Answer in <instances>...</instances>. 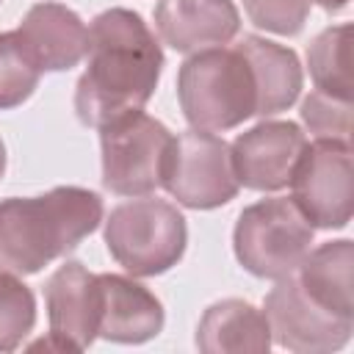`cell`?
<instances>
[{
  "label": "cell",
  "mask_w": 354,
  "mask_h": 354,
  "mask_svg": "<svg viewBox=\"0 0 354 354\" xmlns=\"http://www.w3.org/2000/svg\"><path fill=\"white\" fill-rule=\"evenodd\" d=\"M88 64L75 86V113L86 127L141 111L158 88L163 50L141 14L108 8L88 25Z\"/></svg>",
  "instance_id": "1"
},
{
  "label": "cell",
  "mask_w": 354,
  "mask_h": 354,
  "mask_svg": "<svg viewBox=\"0 0 354 354\" xmlns=\"http://www.w3.org/2000/svg\"><path fill=\"white\" fill-rule=\"evenodd\" d=\"M102 221L100 194L58 185L39 196L0 202V268L17 277L39 274L53 260L77 249Z\"/></svg>",
  "instance_id": "2"
},
{
  "label": "cell",
  "mask_w": 354,
  "mask_h": 354,
  "mask_svg": "<svg viewBox=\"0 0 354 354\" xmlns=\"http://www.w3.org/2000/svg\"><path fill=\"white\" fill-rule=\"evenodd\" d=\"M177 100L194 130L224 133L257 113V83L238 47L191 53L177 72Z\"/></svg>",
  "instance_id": "3"
},
{
  "label": "cell",
  "mask_w": 354,
  "mask_h": 354,
  "mask_svg": "<svg viewBox=\"0 0 354 354\" xmlns=\"http://www.w3.org/2000/svg\"><path fill=\"white\" fill-rule=\"evenodd\" d=\"M105 246L133 277H158L180 263L188 243L183 213L155 196H133L105 218Z\"/></svg>",
  "instance_id": "4"
},
{
  "label": "cell",
  "mask_w": 354,
  "mask_h": 354,
  "mask_svg": "<svg viewBox=\"0 0 354 354\" xmlns=\"http://www.w3.org/2000/svg\"><path fill=\"white\" fill-rule=\"evenodd\" d=\"M315 227L288 196L260 199L241 210L232 230L238 263L260 279H279L299 268L313 246Z\"/></svg>",
  "instance_id": "5"
},
{
  "label": "cell",
  "mask_w": 354,
  "mask_h": 354,
  "mask_svg": "<svg viewBox=\"0 0 354 354\" xmlns=\"http://www.w3.org/2000/svg\"><path fill=\"white\" fill-rule=\"evenodd\" d=\"M171 138L169 127L144 111H130L102 124V185L119 196H147L160 188Z\"/></svg>",
  "instance_id": "6"
},
{
  "label": "cell",
  "mask_w": 354,
  "mask_h": 354,
  "mask_svg": "<svg viewBox=\"0 0 354 354\" xmlns=\"http://www.w3.org/2000/svg\"><path fill=\"white\" fill-rule=\"evenodd\" d=\"M160 188L191 210H213L227 205L241 188L232 169L230 144L216 133L194 127L174 136Z\"/></svg>",
  "instance_id": "7"
},
{
  "label": "cell",
  "mask_w": 354,
  "mask_h": 354,
  "mask_svg": "<svg viewBox=\"0 0 354 354\" xmlns=\"http://www.w3.org/2000/svg\"><path fill=\"white\" fill-rule=\"evenodd\" d=\"M351 144L315 138L304 144L293 174L290 199L315 230H343L351 221Z\"/></svg>",
  "instance_id": "8"
},
{
  "label": "cell",
  "mask_w": 354,
  "mask_h": 354,
  "mask_svg": "<svg viewBox=\"0 0 354 354\" xmlns=\"http://www.w3.org/2000/svg\"><path fill=\"white\" fill-rule=\"evenodd\" d=\"M277 285L268 290L263 315L268 321L271 337L299 354H326L337 351L348 343L354 321L337 318L329 310L318 307L299 285L293 274L274 279Z\"/></svg>",
  "instance_id": "9"
},
{
  "label": "cell",
  "mask_w": 354,
  "mask_h": 354,
  "mask_svg": "<svg viewBox=\"0 0 354 354\" xmlns=\"http://www.w3.org/2000/svg\"><path fill=\"white\" fill-rule=\"evenodd\" d=\"M44 304H47L50 337L33 343V348H55V351L88 348L100 326V304H102L100 274H91L77 260H66L44 282Z\"/></svg>",
  "instance_id": "10"
},
{
  "label": "cell",
  "mask_w": 354,
  "mask_h": 354,
  "mask_svg": "<svg viewBox=\"0 0 354 354\" xmlns=\"http://www.w3.org/2000/svg\"><path fill=\"white\" fill-rule=\"evenodd\" d=\"M307 144L296 122L263 119L230 144L238 185L252 191H279L290 183L293 166Z\"/></svg>",
  "instance_id": "11"
},
{
  "label": "cell",
  "mask_w": 354,
  "mask_h": 354,
  "mask_svg": "<svg viewBox=\"0 0 354 354\" xmlns=\"http://www.w3.org/2000/svg\"><path fill=\"white\" fill-rule=\"evenodd\" d=\"M155 28L177 53H196L230 44L241 28L232 0H158Z\"/></svg>",
  "instance_id": "12"
},
{
  "label": "cell",
  "mask_w": 354,
  "mask_h": 354,
  "mask_svg": "<svg viewBox=\"0 0 354 354\" xmlns=\"http://www.w3.org/2000/svg\"><path fill=\"white\" fill-rule=\"evenodd\" d=\"M41 72H66L88 53L86 22L61 3H36L14 30Z\"/></svg>",
  "instance_id": "13"
},
{
  "label": "cell",
  "mask_w": 354,
  "mask_h": 354,
  "mask_svg": "<svg viewBox=\"0 0 354 354\" xmlns=\"http://www.w3.org/2000/svg\"><path fill=\"white\" fill-rule=\"evenodd\" d=\"M100 288L102 304L97 337L138 346L160 335L166 315L160 299L149 288L122 274H100Z\"/></svg>",
  "instance_id": "14"
},
{
  "label": "cell",
  "mask_w": 354,
  "mask_h": 354,
  "mask_svg": "<svg viewBox=\"0 0 354 354\" xmlns=\"http://www.w3.org/2000/svg\"><path fill=\"white\" fill-rule=\"evenodd\" d=\"M196 348L205 354H263L271 348V329L254 304L221 299L210 304L196 326Z\"/></svg>",
  "instance_id": "15"
},
{
  "label": "cell",
  "mask_w": 354,
  "mask_h": 354,
  "mask_svg": "<svg viewBox=\"0 0 354 354\" xmlns=\"http://www.w3.org/2000/svg\"><path fill=\"white\" fill-rule=\"evenodd\" d=\"M235 47L246 55L254 83H257V113L254 116L266 119V116L288 111L299 100L301 83H304L299 55L290 47L268 41L263 36H243Z\"/></svg>",
  "instance_id": "16"
},
{
  "label": "cell",
  "mask_w": 354,
  "mask_h": 354,
  "mask_svg": "<svg viewBox=\"0 0 354 354\" xmlns=\"http://www.w3.org/2000/svg\"><path fill=\"white\" fill-rule=\"evenodd\" d=\"M351 268H354V243L348 238L326 241L304 254L293 277L301 290L324 310L337 318L354 321L351 301Z\"/></svg>",
  "instance_id": "17"
},
{
  "label": "cell",
  "mask_w": 354,
  "mask_h": 354,
  "mask_svg": "<svg viewBox=\"0 0 354 354\" xmlns=\"http://www.w3.org/2000/svg\"><path fill=\"white\" fill-rule=\"evenodd\" d=\"M351 25H332L321 30L307 47V66L313 86L329 97L351 102Z\"/></svg>",
  "instance_id": "18"
},
{
  "label": "cell",
  "mask_w": 354,
  "mask_h": 354,
  "mask_svg": "<svg viewBox=\"0 0 354 354\" xmlns=\"http://www.w3.org/2000/svg\"><path fill=\"white\" fill-rule=\"evenodd\" d=\"M41 69L14 30L0 33V111L22 105L39 86Z\"/></svg>",
  "instance_id": "19"
},
{
  "label": "cell",
  "mask_w": 354,
  "mask_h": 354,
  "mask_svg": "<svg viewBox=\"0 0 354 354\" xmlns=\"http://www.w3.org/2000/svg\"><path fill=\"white\" fill-rule=\"evenodd\" d=\"M36 324L33 290L11 271L0 268V351H14Z\"/></svg>",
  "instance_id": "20"
},
{
  "label": "cell",
  "mask_w": 354,
  "mask_h": 354,
  "mask_svg": "<svg viewBox=\"0 0 354 354\" xmlns=\"http://www.w3.org/2000/svg\"><path fill=\"white\" fill-rule=\"evenodd\" d=\"M301 122L315 138H351V102L313 88L301 102Z\"/></svg>",
  "instance_id": "21"
},
{
  "label": "cell",
  "mask_w": 354,
  "mask_h": 354,
  "mask_svg": "<svg viewBox=\"0 0 354 354\" xmlns=\"http://www.w3.org/2000/svg\"><path fill=\"white\" fill-rule=\"evenodd\" d=\"M249 22L277 36H296L310 14V0H243Z\"/></svg>",
  "instance_id": "22"
},
{
  "label": "cell",
  "mask_w": 354,
  "mask_h": 354,
  "mask_svg": "<svg viewBox=\"0 0 354 354\" xmlns=\"http://www.w3.org/2000/svg\"><path fill=\"white\" fill-rule=\"evenodd\" d=\"M310 3H318L324 11H329V14H337V11H343L346 6H348V0H310Z\"/></svg>",
  "instance_id": "23"
},
{
  "label": "cell",
  "mask_w": 354,
  "mask_h": 354,
  "mask_svg": "<svg viewBox=\"0 0 354 354\" xmlns=\"http://www.w3.org/2000/svg\"><path fill=\"white\" fill-rule=\"evenodd\" d=\"M3 171H6V144L0 138V180H3Z\"/></svg>",
  "instance_id": "24"
}]
</instances>
